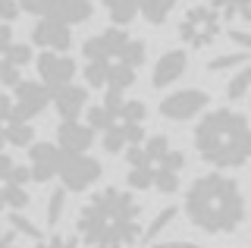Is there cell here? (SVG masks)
I'll use <instances>...</instances> for the list:
<instances>
[{
  "instance_id": "obj_34",
  "label": "cell",
  "mask_w": 251,
  "mask_h": 248,
  "mask_svg": "<svg viewBox=\"0 0 251 248\" xmlns=\"http://www.w3.org/2000/svg\"><path fill=\"white\" fill-rule=\"evenodd\" d=\"M35 248H78L75 236H50V239H38Z\"/></svg>"
},
{
  "instance_id": "obj_12",
  "label": "cell",
  "mask_w": 251,
  "mask_h": 248,
  "mask_svg": "<svg viewBox=\"0 0 251 248\" xmlns=\"http://www.w3.org/2000/svg\"><path fill=\"white\" fill-rule=\"evenodd\" d=\"M94 142V132L78 120H63L57 129V148L63 154H85Z\"/></svg>"
},
{
  "instance_id": "obj_16",
  "label": "cell",
  "mask_w": 251,
  "mask_h": 248,
  "mask_svg": "<svg viewBox=\"0 0 251 248\" xmlns=\"http://www.w3.org/2000/svg\"><path fill=\"white\" fill-rule=\"evenodd\" d=\"M135 85V69L120 63V60H107V82L104 88H116V91H126Z\"/></svg>"
},
{
  "instance_id": "obj_9",
  "label": "cell",
  "mask_w": 251,
  "mask_h": 248,
  "mask_svg": "<svg viewBox=\"0 0 251 248\" xmlns=\"http://www.w3.org/2000/svg\"><path fill=\"white\" fill-rule=\"evenodd\" d=\"M38 75H41V85L47 91L60 88V85H69L75 75V60L66 57V53H57V50H44L38 57Z\"/></svg>"
},
{
  "instance_id": "obj_41",
  "label": "cell",
  "mask_w": 251,
  "mask_h": 248,
  "mask_svg": "<svg viewBox=\"0 0 251 248\" xmlns=\"http://www.w3.org/2000/svg\"><path fill=\"white\" fill-rule=\"evenodd\" d=\"M13 167H16V164H13L10 157H6L3 151H0V179H6V176H10V170H13Z\"/></svg>"
},
{
  "instance_id": "obj_42",
  "label": "cell",
  "mask_w": 251,
  "mask_h": 248,
  "mask_svg": "<svg viewBox=\"0 0 251 248\" xmlns=\"http://www.w3.org/2000/svg\"><path fill=\"white\" fill-rule=\"evenodd\" d=\"M157 248H201V245H195V242H163Z\"/></svg>"
},
{
  "instance_id": "obj_26",
  "label": "cell",
  "mask_w": 251,
  "mask_h": 248,
  "mask_svg": "<svg viewBox=\"0 0 251 248\" xmlns=\"http://www.w3.org/2000/svg\"><path fill=\"white\" fill-rule=\"evenodd\" d=\"M248 63V50H235V53H223V57H214L207 63L210 73H223V69H232V66H245Z\"/></svg>"
},
{
  "instance_id": "obj_27",
  "label": "cell",
  "mask_w": 251,
  "mask_h": 248,
  "mask_svg": "<svg viewBox=\"0 0 251 248\" xmlns=\"http://www.w3.org/2000/svg\"><path fill=\"white\" fill-rule=\"evenodd\" d=\"M63 207H66V189H57L50 192V198H47V226H57L60 217H63Z\"/></svg>"
},
{
  "instance_id": "obj_21",
  "label": "cell",
  "mask_w": 251,
  "mask_h": 248,
  "mask_svg": "<svg viewBox=\"0 0 251 248\" xmlns=\"http://www.w3.org/2000/svg\"><path fill=\"white\" fill-rule=\"evenodd\" d=\"M173 217H176V207H173V204H170V207H163V211L151 220V226L141 229V239H145V242H154V239H157V236H160V232L173 223Z\"/></svg>"
},
{
  "instance_id": "obj_37",
  "label": "cell",
  "mask_w": 251,
  "mask_h": 248,
  "mask_svg": "<svg viewBox=\"0 0 251 248\" xmlns=\"http://www.w3.org/2000/svg\"><path fill=\"white\" fill-rule=\"evenodd\" d=\"M16 16H19V3H16V0H0V19L13 22Z\"/></svg>"
},
{
  "instance_id": "obj_23",
  "label": "cell",
  "mask_w": 251,
  "mask_h": 248,
  "mask_svg": "<svg viewBox=\"0 0 251 248\" xmlns=\"http://www.w3.org/2000/svg\"><path fill=\"white\" fill-rule=\"evenodd\" d=\"M145 120H148L145 100H123L120 113H116V123H145Z\"/></svg>"
},
{
  "instance_id": "obj_25",
  "label": "cell",
  "mask_w": 251,
  "mask_h": 248,
  "mask_svg": "<svg viewBox=\"0 0 251 248\" xmlns=\"http://www.w3.org/2000/svg\"><path fill=\"white\" fill-rule=\"evenodd\" d=\"M3 201H6V207H13V211H22V207H28V192H25V185H13V182H6L3 189Z\"/></svg>"
},
{
  "instance_id": "obj_1",
  "label": "cell",
  "mask_w": 251,
  "mask_h": 248,
  "mask_svg": "<svg viewBox=\"0 0 251 248\" xmlns=\"http://www.w3.org/2000/svg\"><path fill=\"white\" fill-rule=\"evenodd\" d=\"M141 201L126 189H100L78 211L75 232L88 248H132L141 239Z\"/></svg>"
},
{
  "instance_id": "obj_17",
  "label": "cell",
  "mask_w": 251,
  "mask_h": 248,
  "mask_svg": "<svg viewBox=\"0 0 251 248\" xmlns=\"http://www.w3.org/2000/svg\"><path fill=\"white\" fill-rule=\"evenodd\" d=\"M173 10H176V0H138V13L151 25H163Z\"/></svg>"
},
{
  "instance_id": "obj_24",
  "label": "cell",
  "mask_w": 251,
  "mask_h": 248,
  "mask_svg": "<svg viewBox=\"0 0 251 248\" xmlns=\"http://www.w3.org/2000/svg\"><path fill=\"white\" fill-rule=\"evenodd\" d=\"M10 229L16 232V236L35 239V242H38V239H41V229H38V226H35V223H31V220H28L25 214H19V211H13V214H10Z\"/></svg>"
},
{
  "instance_id": "obj_40",
  "label": "cell",
  "mask_w": 251,
  "mask_h": 248,
  "mask_svg": "<svg viewBox=\"0 0 251 248\" xmlns=\"http://www.w3.org/2000/svg\"><path fill=\"white\" fill-rule=\"evenodd\" d=\"M10 110H13V100L6 98V95H0V123L10 120Z\"/></svg>"
},
{
  "instance_id": "obj_10",
  "label": "cell",
  "mask_w": 251,
  "mask_h": 248,
  "mask_svg": "<svg viewBox=\"0 0 251 248\" xmlns=\"http://www.w3.org/2000/svg\"><path fill=\"white\" fill-rule=\"evenodd\" d=\"M31 41L38 44V48L44 50H69L73 48V28L66 25V22H60L57 16H41L38 19V25L31 28Z\"/></svg>"
},
{
  "instance_id": "obj_4",
  "label": "cell",
  "mask_w": 251,
  "mask_h": 248,
  "mask_svg": "<svg viewBox=\"0 0 251 248\" xmlns=\"http://www.w3.org/2000/svg\"><path fill=\"white\" fill-rule=\"evenodd\" d=\"M179 38L195 50L210 48V44L220 38V13L214 6H204V3L188 6L182 22H179Z\"/></svg>"
},
{
  "instance_id": "obj_35",
  "label": "cell",
  "mask_w": 251,
  "mask_h": 248,
  "mask_svg": "<svg viewBox=\"0 0 251 248\" xmlns=\"http://www.w3.org/2000/svg\"><path fill=\"white\" fill-rule=\"evenodd\" d=\"M0 82L10 85V88H16V85L22 82V69L19 66H10V63H0Z\"/></svg>"
},
{
  "instance_id": "obj_13",
  "label": "cell",
  "mask_w": 251,
  "mask_h": 248,
  "mask_svg": "<svg viewBox=\"0 0 251 248\" xmlns=\"http://www.w3.org/2000/svg\"><path fill=\"white\" fill-rule=\"evenodd\" d=\"M50 104L57 107V113L63 120H78V113L88 104V91L82 85H60V88H50Z\"/></svg>"
},
{
  "instance_id": "obj_14",
  "label": "cell",
  "mask_w": 251,
  "mask_h": 248,
  "mask_svg": "<svg viewBox=\"0 0 251 248\" xmlns=\"http://www.w3.org/2000/svg\"><path fill=\"white\" fill-rule=\"evenodd\" d=\"M185 66H188L185 50H167L160 60H157V66H154V75H151L154 88H167V85H173L176 79H182Z\"/></svg>"
},
{
  "instance_id": "obj_22",
  "label": "cell",
  "mask_w": 251,
  "mask_h": 248,
  "mask_svg": "<svg viewBox=\"0 0 251 248\" xmlns=\"http://www.w3.org/2000/svg\"><path fill=\"white\" fill-rule=\"evenodd\" d=\"M248 88H251V69H248V63H245V66H239V73L229 79L226 95H229V100H242V98L248 95Z\"/></svg>"
},
{
  "instance_id": "obj_5",
  "label": "cell",
  "mask_w": 251,
  "mask_h": 248,
  "mask_svg": "<svg viewBox=\"0 0 251 248\" xmlns=\"http://www.w3.org/2000/svg\"><path fill=\"white\" fill-rule=\"evenodd\" d=\"M100 164L88 154H63L60 157V167H57V176L63 179V189L69 192H85L91 189L94 182L100 179Z\"/></svg>"
},
{
  "instance_id": "obj_2",
  "label": "cell",
  "mask_w": 251,
  "mask_h": 248,
  "mask_svg": "<svg viewBox=\"0 0 251 248\" xmlns=\"http://www.w3.org/2000/svg\"><path fill=\"white\" fill-rule=\"evenodd\" d=\"M185 214L192 226H198L207 236H226L235 232L245 220V195L239 182L223 173H207L188 185Z\"/></svg>"
},
{
  "instance_id": "obj_32",
  "label": "cell",
  "mask_w": 251,
  "mask_h": 248,
  "mask_svg": "<svg viewBox=\"0 0 251 248\" xmlns=\"http://www.w3.org/2000/svg\"><path fill=\"white\" fill-rule=\"evenodd\" d=\"M19 3V10H25V13H31V16H50L53 13V0H16Z\"/></svg>"
},
{
  "instance_id": "obj_11",
  "label": "cell",
  "mask_w": 251,
  "mask_h": 248,
  "mask_svg": "<svg viewBox=\"0 0 251 248\" xmlns=\"http://www.w3.org/2000/svg\"><path fill=\"white\" fill-rule=\"evenodd\" d=\"M63 151L50 142H31L28 145V176L35 182H50L57 176Z\"/></svg>"
},
{
  "instance_id": "obj_19",
  "label": "cell",
  "mask_w": 251,
  "mask_h": 248,
  "mask_svg": "<svg viewBox=\"0 0 251 248\" xmlns=\"http://www.w3.org/2000/svg\"><path fill=\"white\" fill-rule=\"evenodd\" d=\"M0 132H3V142L16 145V148H28L35 142V129L28 123H6V129H0Z\"/></svg>"
},
{
  "instance_id": "obj_31",
  "label": "cell",
  "mask_w": 251,
  "mask_h": 248,
  "mask_svg": "<svg viewBox=\"0 0 251 248\" xmlns=\"http://www.w3.org/2000/svg\"><path fill=\"white\" fill-rule=\"evenodd\" d=\"M154 185V173L151 170H141V167H132L129 170V189L132 192H145Z\"/></svg>"
},
{
  "instance_id": "obj_8",
  "label": "cell",
  "mask_w": 251,
  "mask_h": 248,
  "mask_svg": "<svg viewBox=\"0 0 251 248\" xmlns=\"http://www.w3.org/2000/svg\"><path fill=\"white\" fill-rule=\"evenodd\" d=\"M129 32H123V28H104L100 35H91L88 41L82 44V53L85 60H120L123 57V48L129 44Z\"/></svg>"
},
{
  "instance_id": "obj_7",
  "label": "cell",
  "mask_w": 251,
  "mask_h": 248,
  "mask_svg": "<svg viewBox=\"0 0 251 248\" xmlns=\"http://www.w3.org/2000/svg\"><path fill=\"white\" fill-rule=\"evenodd\" d=\"M207 91L201 88H182V91H173V95H167L160 100V113L167 116V120H192V116H198L204 107H207Z\"/></svg>"
},
{
  "instance_id": "obj_15",
  "label": "cell",
  "mask_w": 251,
  "mask_h": 248,
  "mask_svg": "<svg viewBox=\"0 0 251 248\" xmlns=\"http://www.w3.org/2000/svg\"><path fill=\"white\" fill-rule=\"evenodd\" d=\"M94 13L91 0H53V13L50 16H57L60 22H66L69 28L78 25V22H88Z\"/></svg>"
},
{
  "instance_id": "obj_28",
  "label": "cell",
  "mask_w": 251,
  "mask_h": 248,
  "mask_svg": "<svg viewBox=\"0 0 251 248\" xmlns=\"http://www.w3.org/2000/svg\"><path fill=\"white\" fill-rule=\"evenodd\" d=\"M85 82L91 88H104L107 82V60H88L85 63Z\"/></svg>"
},
{
  "instance_id": "obj_3",
  "label": "cell",
  "mask_w": 251,
  "mask_h": 248,
  "mask_svg": "<svg viewBox=\"0 0 251 248\" xmlns=\"http://www.w3.org/2000/svg\"><path fill=\"white\" fill-rule=\"evenodd\" d=\"M195 148L201 160L217 170H235L248 164L251 132L248 116L239 110H214L195 126Z\"/></svg>"
},
{
  "instance_id": "obj_18",
  "label": "cell",
  "mask_w": 251,
  "mask_h": 248,
  "mask_svg": "<svg viewBox=\"0 0 251 248\" xmlns=\"http://www.w3.org/2000/svg\"><path fill=\"white\" fill-rule=\"evenodd\" d=\"M104 6H107V16L113 19L116 28L129 25L138 16V0H104Z\"/></svg>"
},
{
  "instance_id": "obj_20",
  "label": "cell",
  "mask_w": 251,
  "mask_h": 248,
  "mask_svg": "<svg viewBox=\"0 0 251 248\" xmlns=\"http://www.w3.org/2000/svg\"><path fill=\"white\" fill-rule=\"evenodd\" d=\"M214 10L220 13L223 19H235V22H245L248 25V0H214Z\"/></svg>"
},
{
  "instance_id": "obj_29",
  "label": "cell",
  "mask_w": 251,
  "mask_h": 248,
  "mask_svg": "<svg viewBox=\"0 0 251 248\" xmlns=\"http://www.w3.org/2000/svg\"><path fill=\"white\" fill-rule=\"evenodd\" d=\"M113 123H116V116L107 113L104 107H88V123H85V126H88L91 132H94V129H98V132H107Z\"/></svg>"
},
{
  "instance_id": "obj_6",
  "label": "cell",
  "mask_w": 251,
  "mask_h": 248,
  "mask_svg": "<svg viewBox=\"0 0 251 248\" xmlns=\"http://www.w3.org/2000/svg\"><path fill=\"white\" fill-rule=\"evenodd\" d=\"M47 104H50V91H47L41 82L22 79L16 85V100H13V110H10V120L6 123H28V120H35L38 113H44Z\"/></svg>"
},
{
  "instance_id": "obj_39",
  "label": "cell",
  "mask_w": 251,
  "mask_h": 248,
  "mask_svg": "<svg viewBox=\"0 0 251 248\" xmlns=\"http://www.w3.org/2000/svg\"><path fill=\"white\" fill-rule=\"evenodd\" d=\"M28 179H31V176H28V167H13L10 176H6V182H13V185H25Z\"/></svg>"
},
{
  "instance_id": "obj_36",
  "label": "cell",
  "mask_w": 251,
  "mask_h": 248,
  "mask_svg": "<svg viewBox=\"0 0 251 248\" xmlns=\"http://www.w3.org/2000/svg\"><path fill=\"white\" fill-rule=\"evenodd\" d=\"M0 248H22L19 236H16L10 226H3V223H0Z\"/></svg>"
},
{
  "instance_id": "obj_44",
  "label": "cell",
  "mask_w": 251,
  "mask_h": 248,
  "mask_svg": "<svg viewBox=\"0 0 251 248\" xmlns=\"http://www.w3.org/2000/svg\"><path fill=\"white\" fill-rule=\"evenodd\" d=\"M3 145H6V142H3V132H0V151H3Z\"/></svg>"
},
{
  "instance_id": "obj_33",
  "label": "cell",
  "mask_w": 251,
  "mask_h": 248,
  "mask_svg": "<svg viewBox=\"0 0 251 248\" xmlns=\"http://www.w3.org/2000/svg\"><path fill=\"white\" fill-rule=\"evenodd\" d=\"M104 151H107V154H120V151H126V138H123V132H120V126H116V123L104 132Z\"/></svg>"
},
{
  "instance_id": "obj_38",
  "label": "cell",
  "mask_w": 251,
  "mask_h": 248,
  "mask_svg": "<svg viewBox=\"0 0 251 248\" xmlns=\"http://www.w3.org/2000/svg\"><path fill=\"white\" fill-rule=\"evenodd\" d=\"M229 38L235 44H239V48H245L248 50V44H251V35H248V25L242 28V25H235V28H229Z\"/></svg>"
},
{
  "instance_id": "obj_43",
  "label": "cell",
  "mask_w": 251,
  "mask_h": 248,
  "mask_svg": "<svg viewBox=\"0 0 251 248\" xmlns=\"http://www.w3.org/2000/svg\"><path fill=\"white\" fill-rule=\"evenodd\" d=\"M3 207H6V201H3V192H0V211H3Z\"/></svg>"
},
{
  "instance_id": "obj_30",
  "label": "cell",
  "mask_w": 251,
  "mask_h": 248,
  "mask_svg": "<svg viewBox=\"0 0 251 248\" xmlns=\"http://www.w3.org/2000/svg\"><path fill=\"white\" fill-rule=\"evenodd\" d=\"M28 60H31V48H28V44H10V48H6L3 50V63H10V66H25L28 63Z\"/></svg>"
}]
</instances>
